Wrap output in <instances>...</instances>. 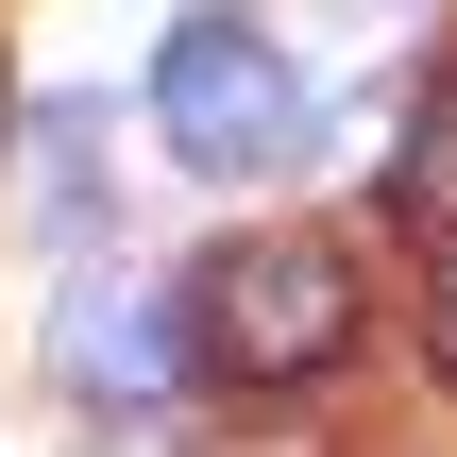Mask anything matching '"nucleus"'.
Wrapping results in <instances>:
<instances>
[{"label":"nucleus","instance_id":"obj_3","mask_svg":"<svg viewBox=\"0 0 457 457\" xmlns=\"http://www.w3.org/2000/svg\"><path fill=\"white\" fill-rule=\"evenodd\" d=\"M51 373H68L85 407H119V424H136V407H170V390H187V305H170V288H85V305L51 322Z\"/></svg>","mask_w":457,"mask_h":457},{"label":"nucleus","instance_id":"obj_4","mask_svg":"<svg viewBox=\"0 0 457 457\" xmlns=\"http://www.w3.org/2000/svg\"><path fill=\"white\" fill-rule=\"evenodd\" d=\"M17 170H34L17 204H34L51 237H68V220H102V119H85V102H34V119H17Z\"/></svg>","mask_w":457,"mask_h":457},{"label":"nucleus","instance_id":"obj_2","mask_svg":"<svg viewBox=\"0 0 457 457\" xmlns=\"http://www.w3.org/2000/svg\"><path fill=\"white\" fill-rule=\"evenodd\" d=\"M153 136H170L187 170H271V153L305 136V85H288V51H271L254 17H187V34L153 51Z\"/></svg>","mask_w":457,"mask_h":457},{"label":"nucleus","instance_id":"obj_1","mask_svg":"<svg viewBox=\"0 0 457 457\" xmlns=\"http://www.w3.org/2000/svg\"><path fill=\"white\" fill-rule=\"evenodd\" d=\"M170 305H187V373H220V390H322L356 356V254L339 237H220Z\"/></svg>","mask_w":457,"mask_h":457},{"label":"nucleus","instance_id":"obj_6","mask_svg":"<svg viewBox=\"0 0 457 457\" xmlns=\"http://www.w3.org/2000/svg\"><path fill=\"white\" fill-rule=\"evenodd\" d=\"M424 339L457 356V237H441V288H424Z\"/></svg>","mask_w":457,"mask_h":457},{"label":"nucleus","instance_id":"obj_5","mask_svg":"<svg viewBox=\"0 0 457 457\" xmlns=\"http://www.w3.org/2000/svg\"><path fill=\"white\" fill-rule=\"evenodd\" d=\"M390 204H407L424 237H457V85H424V119H407V153H390Z\"/></svg>","mask_w":457,"mask_h":457}]
</instances>
